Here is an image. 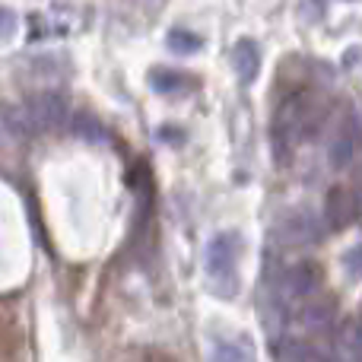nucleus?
Listing matches in <instances>:
<instances>
[{
	"label": "nucleus",
	"mask_w": 362,
	"mask_h": 362,
	"mask_svg": "<svg viewBox=\"0 0 362 362\" xmlns=\"http://www.w3.org/2000/svg\"><path fill=\"white\" fill-rule=\"evenodd\" d=\"M70 105L61 93H38L10 112V127L19 134H51L67 127Z\"/></svg>",
	"instance_id": "f257e3e1"
},
{
	"label": "nucleus",
	"mask_w": 362,
	"mask_h": 362,
	"mask_svg": "<svg viewBox=\"0 0 362 362\" xmlns=\"http://www.w3.org/2000/svg\"><path fill=\"white\" fill-rule=\"evenodd\" d=\"M238 255H242V238L238 232H216L206 245V280L210 289L223 299H232L238 289Z\"/></svg>",
	"instance_id": "f03ea898"
},
{
	"label": "nucleus",
	"mask_w": 362,
	"mask_h": 362,
	"mask_svg": "<svg viewBox=\"0 0 362 362\" xmlns=\"http://www.w3.org/2000/svg\"><path fill=\"white\" fill-rule=\"evenodd\" d=\"M321 289V267L315 261H299L286 267L280 276V302H305L318 296Z\"/></svg>",
	"instance_id": "7ed1b4c3"
},
{
	"label": "nucleus",
	"mask_w": 362,
	"mask_h": 362,
	"mask_svg": "<svg viewBox=\"0 0 362 362\" xmlns=\"http://www.w3.org/2000/svg\"><path fill=\"white\" fill-rule=\"evenodd\" d=\"M276 235H280V242L289 245V248H308V245H315L321 238V223L315 219L312 210L299 206V210H289L286 216L280 219Z\"/></svg>",
	"instance_id": "20e7f679"
},
{
	"label": "nucleus",
	"mask_w": 362,
	"mask_h": 362,
	"mask_svg": "<svg viewBox=\"0 0 362 362\" xmlns=\"http://www.w3.org/2000/svg\"><path fill=\"white\" fill-rule=\"evenodd\" d=\"M334 318H337V302L331 296H312V299L299 302L296 308V321L305 334H325L331 331Z\"/></svg>",
	"instance_id": "39448f33"
},
{
	"label": "nucleus",
	"mask_w": 362,
	"mask_h": 362,
	"mask_svg": "<svg viewBox=\"0 0 362 362\" xmlns=\"http://www.w3.org/2000/svg\"><path fill=\"white\" fill-rule=\"evenodd\" d=\"M362 144V127L356 118H346L344 124L337 127V134H334L331 146H327V156H331V165L334 169H344V165L353 163V156H356Z\"/></svg>",
	"instance_id": "423d86ee"
},
{
	"label": "nucleus",
	"mask_w": 362,
	"mask_h": 362,
	"mask_svg": "<svg viewBox=\"0 0 362 362\" xmlns=\"http://www.w3.org/2000/svg\"><path fill=\"white\" fill-rule=\"evenodd\" d=\"M356 219V197L346 187H331L325 197V223L331 232H340Z\"/></svg>",
	"instance_id": "0eeeda50"
},
{
	"label": "nucleus",
	"mask_w": 362,
	"mask_h": 362,
	"mask_svg": "<svg viewBox=\"0 0 362 362\" xmlns=\"http://www.w3.org/2000/svg\"><path fill=\"white\" fill-rule=\"evenodd\" d=\"M232 67H235L238 80L242 83H255L257 74H261V51L251 38H242V42L232 48Z\"/></svg>",
	"instance_id": "6e6552de"
},
{
	"label": "nucleus",
	"mask_w": 362,
	"mask_h": 362,
	"mask_svg": "<svg viewBox=\"0 0 362 362\" xmlns=\"http://www.w3.org/2000/svg\"><path fill=\"white\" fill-rule=\"evenodd\" d=\"M150 86L163 95H185L187 89H194L197 83H194L187 74H181V70H153Z\"/></svg>",
	"instance_id": "1a4fd4ad"
},
{
	"label": "nucleus",
	"mask_w": 362,
	"mask_h": 362,
	"mask_svg": "<svg viewBox=\"0 0 362 362\" xmlns=\"http://www.w3.org/2000/svg\"><path fill=\"white\" fill-rule=\"evenodd\" d=\"M213 362H255V353H251L248 340H219L213 346Z\"/></svg>",
	"instance_id": "9d476101"
},
{
	"label": "nucleus",
	"mask_w": 362,
	"mask_h": 362,
	"mask_svg": "<svg viewBox=\"0 0 362 362\" xmlns=\"http://www.w3.org/2000/svg\"><path fill=\"white\" fill-rule=\"evenodd\" d=\"M70 131H74L76 137L89 140V144H108L105 124H102L99 118H89V115H76V118L70 121Z\"/></svg>",
	"instance_id": "9b49d317"
},
{
	"label": "nucleus",
	"mask_w": 362,
	"mask_h": 362,
	"mask_svg": "<svg viewBox=\"0 0 362 362\" xmlns=\"http://www.w3.org/2000/svg\"><path fill=\"white\" fill-rule=\"evenodd\" d=\"M165 45H169L175 54H194V51H200V35H194V32H187V29H169Z\"/></svg>",
	"instance_id": "f8f14e48"
},
{
	"label": "nucleus",
	"mask_w": 362,
	"mask_h": 362,
	"mask_svg": "<svg viewBox=\"0 0 362 362\" xmlns=\"http://www.w3.org/2000/svg\"><path fill=\"white\" fill-rule=\"evenodd\" d=\"M276 362H318V356H315L312 346L305 344H283L280 350H276Z\"/></svg>",
	"instance_id": "ddd939ff"
},
{
	"label": "nucleus",
	"mask_w": 362,
	"mask_h": 362,
	"mask_svg": "<svg viewBox=\"0 0 362 362\" xmlns=\"http://www.w3.org/2000/svg\"><path fill=\"white\" fill-rule=\"evenodd\" d=\"M344 270L353 276V280H362V242L353 245V248L344 255Z\"/></svg>",
	"instance_id": "4468645a"
},
{
	"label": "nucleus",
	"mask_w": 362,
	"mask_h": 362,
	"mask_svg": "<svg viewBox=\"0 0 362 362\" xmlns=\"http://www.w3.org/2000/svg\"><path fill=\"white\" fill-rule=\"evenodd\" d=\"M13 32H16V13L6 10V6H0V45L10 42Z\"/></svg>",
	"instance_id": "2eb2a0df"
},
{
	"label": "nucleus",
	"mask_w": 362,
	"mask_h": 362,
	"mask_svg": "<svg viewBox=\"0 0 362 362\" xmlns=\"http://www.w3.org/2000/svg\"><path fill=\"white\" fill-rule=\"evenodd\" d=\"M156 137L163 144H185V131H178V127H159Z\"/></svg>",
	"instance_id": "dca6fc26"
},
{
	"label": "nucleus",
	"mask_w": 362,
	"mask_h": 362,
	"mask_svg": "<svg viewBox=\"0 0 362 362\" xmlns=\"http://www.w3.org/2000/svg\"><path fill=\"white\" fill-rule=\"evenodd\" d=\"M353 197H356V219L362 223V185L356 187V191H353Z\"/></svg>",
	"instance_id": "f3484780"
}]
</instances>
